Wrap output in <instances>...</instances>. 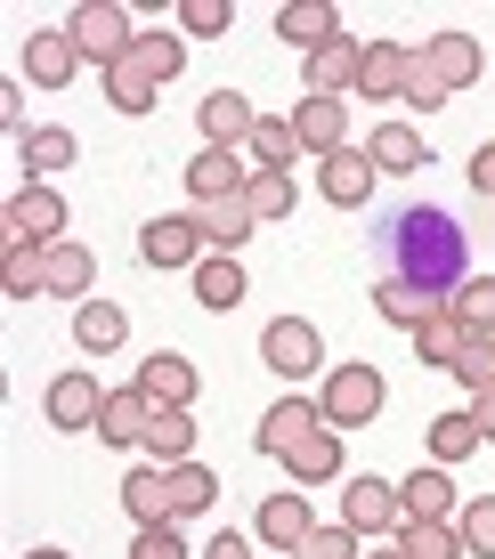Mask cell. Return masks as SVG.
<instances>
[{"label": "cell", "mask_w": 495, "mask_h": 559, "mask_svg": "<svg viewBox=\"0 0 495 559\" xmlns=\"http://www.w3.org/2000/svg\"><path fill=\"white\" fill-rule=\"evenodd\" d=\"M382 276L414 284L431 300H455L471 284V236L455 227V211L439 203H406L398 219L382 227Z\"/></svg>", "instance_id": "cell-1"}, {"label": "cell", "mask_w": 495, "mask_h": 559, "mask_svg": "<svg viewBox=\"0 0 495 559\" xmlns=\"http://www.w3.org/2000/svg\"><path fill=\"white\" fill-rule=\"evenodd\" d=\"M382 397H390V381H382V365H366V357L333 365V373L317 381V406H326V430H366V421L382 414Z\"/></svg>", "instance_id": "cell-2"}, {"label": "cell", "mask_w": 495, "mask_h": 559, "mask_svg": "<svg viewBox=\"0 0 495 559\" xmlns=\"http://www.w3.org/2000/svg\"><path fill=\"white\" fill-rule=\"evenodd\" d=\"M260 365H269L284 390H300V381L333 373V365H326V341H317V324H309V317H276L269 333H260Z\"/></svg>", "instance_id": "cell-3"}, {"label": "cell", "mask_w": 495, "mask_h": 559, "mask_svg": "<svg viewBox=\"0 0 495 559\" xmlns=\"http://www.w3.org/2000/svg\"><path fill=\"white\" fill-rule=\"evenodd\" d=\"M66 33H73V49H82V57H98V73L122 66L130 41H139V33H130V16L114 9V0H82V9L66 16Z\"/></svg>", "instance_id": "cell-4"}, {"label": "cell", "mask_w": 495, "mask_h": 559, "mask_svg": "<svg viewBox=\"0 0 495 559\" xmlns=\"http://www.w3.org/2000/svg\"><path fill=\"white\" fill-rule=\"evenodd\" d=\"M0 227H9V243H66V195L57 187H16L9 211H0Z\"/></svg>", "instance_id": "cell-5"}, {"label": "cell", "mask_w": 495, "mask_h": 559, "mask_svg": "<svg viewBox=\"0 0 495 559\" xmlns=\"http://www.w3.org/2000/svg\"><path fill=\"white\" fill-rule=\"evenodd\" d=\"M341 527H350V535H398V527H406V503H398L390 478L357 471L350 495H341Z\"/></svg>", "instance_id": "cell-6"}, {"label": "cell", "mask_w": 495, "mask_h": 559, "mask_svg": "<svg viewBox=\"0 0 495 559\" xmlns=\"http://www.w3.org/2000/svg\"><path fill=\"white\" fill-rule=\"evenodd\" d=\"M42 414H49V430H98V414H106V390H98V373H90V365L57 373L49 390H42Z\"/></svg>", "instance_id": "cell-7"}, {"label": "cell", "mask_w": 495, "mask_h": 559, "mask_svg": "<svg viewBox=\"0 0 495 559\" xmlns=\"http://www.w3.org/2000/svg\"><path fill=\"white\" fill-rule=\"evenodd\" d=\"M309 430H326V406H317L309 390H284L276 406L260 414V438H252V447L269 454V462H284V454H293V447H300Z\"/></svg>", "instance_id": "cell-8"}, {"label": "cell", "mask_w": 495, "mask_h": 559, "mask_svg": "<svg viewBox=\"0 0 495 559\" xmlns=\"http://www.w3.org/2000/svg\"><path fill=\"white\" fill-rule=\"evenodd\" d=\"M139 260L146 267H187V276H196V267L212 260V243H203V227L179 211V219H146L139 227Z\"/></svg>", "instance_id": "cell-9"}, {"label": "cell", "mask_w": 495, "mask_h": 559, "mask_svg": "<svg viewBox=\"0 0 495 559\" xmlns=\"http://www.w3.org/2000/svg\"><path fill=\"white\" fill-rule=\"evenodd\" d=\"M252 535H260V544H269L276 559H293V551L317 535V519H309V495H300V487L269 495V503H260V519H252Z\"/></svg>", "instance_id": "cell-10"}, {"label": "cell", "mask_w": 495, "mask_h": 559, "mask_svg": "<svg viewBox=\"0 0 495 559\" xmlns=\"http://www.w3.org/2000/svg\"><path fill=\"white\" fill-rule=\"evenodd\" d=\"M187 219L203 227V243H212V252H227L236 260L244 243H252V227H260V211L244 203V195H212V203H187Z\"/></svg>", "instance_id": "cell-11"}, {"label": "cell", "mask_w": 495, "mask_h": 559, "mask_svg": "<svg viewBox=\"0 0 495 559\" xmlns=\"http://www.w3.org/2000/svg\"><path fill=\"white\" fill-rule=\"evenodd\" d=\"M244 187H252V154H236V146H203L196 163H187V203L244 195Z\"/></svg>", "instance_id": "cell-12"}, {"label": "cell", "mask_w": 495, "mask_h": 559, "mask_svg": "<svg viewBox=\"0 0 495 559\" xmlns=\"http://www.w3.org/2000/svg\"><path fill=\"white\" fill-rule=\"evenodd\" d=\"M406 73H414V49L406 41H366L357 98H366V106H398V98H406Z\"/></svg>", "instance_id": "cell-13"}, {"label": "cell", "mask_w": 495, "mask_h": 559, "mask_svg": "<svg viewBox=\"0 0 495 559\" xmlns=\"http://www.w3.org/2000/svg\"><path fill=\"white\" fill-rule=\"evenodd\" d=\"M357 66H366V41H326L317 57H300V73H309V98H357Z\"/></svg>", "instance_id": "cell-14"}, {"label": "cell", "mask_w": 495, "mask_h": 559, "mask_svg": "<svg viewBox=\"0 0 495 559\" xmlns=\"http://www.w3.org/2000/svg\"><path fill=\"white\" fill-rule=\"evenodd\" d=\"M423 66L439 73V90L455 98V90H471V82L487 73V49L471 41V33H431V41H423Z\"/></svg>", "instance_id": "cell-15"}, {"label": "cell", "mask_w": 495, "mask_h": 559, "mask_svg": "<svg viewBox=\"0 0 495 559\" xmlns=\"http://www.w3.org/2000/svg\"><path fill=\"white\" fill-rule=\"evenodd\" d=\"M196 122H203V146H252V130H260V106L252 98H236V90H212V98L196 106Z\"/></svg>", "instance_id": "cell-16"}, {"label": "cell", "mask_w": 495, "mask_h": 559, "mask_svg": "<svg viewBox=\"0 0 495 559\" xmlns=\"http://www.w3.org/2000/svg\"><path fill=\"white\" fill-rule=\"evenodd\" d=\"M276 41H293L300 57H317L326 41H341V9H333V0H284V9H276Z\"/></svg>", "instance_id": "cell-17"}, {"label": "cell", "mask_w": 495, "mask_h": 559, "mask_svg": "<svg viewBox=\"0 0 495 559\" xmlns=\"http://www.w3.org/2000/svg\"><path fill=\"white\" fill-rule=\"evenodd\" d=\"M293 130H300V154L326 163V154L350 146V106H341V98H300L293 106Z\"/></svg>", "instance_id": "cell-18"}, {"label": "cell", "mask_w": 495, "mask_h": 559, "mask_svg": "<svg viewBox=\"0 0 495 559\" xmlns=\"http://www.w3.org/2000/svg\"><path fill=\"white\" fill-rule=\"evenodd\" d=\"M130 390L146 397V406H196V365H187L179 349H155L139 365V381H130Z\"/></svg>", "instance_id": "cell-19"}, {"label": "cell", "mask_w": 495, "mask_h": 559, "mask_svg": "<svg viewBox=\"0 0 495 559\" xmlns=\"http://www.w3.org/2000/svg\"><path fill=\"white\" fill-rule=\"evenodd\" d=\"M25 73H33V90H66L73 73H82V49H73V33H66V25L33 33V41H25Z\"/></svg>", "instance_id": "cell-20"}, {"label": "cell", "mask_w": 495, "mask_h": 559, "mask_svg": "<svg viewBox=\"0 0 495 559\" xmlns=\"http://www.w3.org/2000/svg\"><path fill=\"white\" fill-rule=\"evenodd\" d=\"M366 154H374V170H382V179H406V170H431V146H423V130H414V122H374Z\"/></svg>", "instance_id": "cell-21"}, {"label": "cell", "mask_w": 495, "mask_h": 559, "mask_svg": "<svg viewBox=\"0 0 495 559\" xmlns=\"http://www.w3.org/2000/svg\"><path fill=\"white\" fill-rule=\"evenodd\" d=\"M122 341H130L122 300H82V308H73V349H82V357H114Z\"/></svg>", "instance_id": "cell-22"}, {"label": "cell", "mask_w": 495, "mask_h": 559, "mask_svg": "<svg viewBox=\"0 0 495 559\" xmlns=\"http://www.w3.org/2000/svg\"><path fill=\"white\" fill-rule=\"evenodd\" d=\"M374 179H382V170H374V154H366V146H341V154H326V179H317V187H326V203L357 211V203L374 195Z\"/></svg>", "instance_id": "cell-23"}, {"label": "cell", "mask_w": 495, "mask_h": 559, "mask_svg": "<svg viewBox=\"0 0 495 559\" xmlns=\"http://www.w3.org/2000/svg\"><path fill=\"white\" fill-rule=\"evenodd\" d=\"M146 462H155V471L196 462V414L187 406H155V421H146Z\"/></svg>", "instance_id": "cell-24"}, {"label": "cell", "mask_w": 495, "mask_h": 559, "mask_svg": "<svg viewBox=\"0 0 495 559\" xmlns=\"http://www.w3.org/2000/svg\"><path fill=\"white\" fill-rule=\"evenodd\" d=\"M398 503H406V519H455V511H463V495H455V478L431 462V471L398 478Z\"/></svg>", "instance_id": "cell-25"}, {"label": "cell", "mask_w": 495, "mask_h": 559, "mask_svg": "<svg viewBox=\"0 0 495 559\" xmlns=\"http://www.w3.org/2000/svg\"><path fill=\"white\" fill-rule=\"evenodd\" d=\"M439 308H455V300H431V293H414V284H398V276H382L374 284V317L382 324H398V333H423Z\"/></svg>", "instance_id": "cell-26"}, {"label": "cell", "mask_w": 495, "mask_h": 559, "mask_svg": "<svg viewBox=\"0 0 495 559\" xmlns=\"http://www.w3.org/2000/svg\"><path fill=\"white\" fill-rule=\"evenodd\" d=\"M146 421H155V406H146L139 390H106V414H98V447H146Z\"/></svg>", "instance_id": "cell-27"}, {"label": "cell", "mask_w": 495, "mask_h": 559, "mask_svg": "<svg viewBox=\"0 0 495 559\" xmlns=\"http://www.w3.org/2000/svg\"><path fill=\"white\" fill-rule=\"evenodd\" d=\"M284 471H293V487H333L341 478V430H309L284 454Z\"/></svg>", "instance_id": "cell-28"}, {"label": "cell", "mask_w": 495, "mask_h": 559, "mask_svg": "<svg viewBox=\"0 0 495 559\" xmlns=\"http://www.w3.org/2000/svg\"><path fill=\"white\" fill-rule=\"evenodd\" d=\"M244 293H252V284H244V260L212 252V260L196 267V308H212V317H227V308H244Z\"/></svg>", "instance_id": "cell-29"}, {"label": "cell", "mask_w": 495, "mask_h": 559, "mask_svg": "<svg viewBox=\"0 0 495 559\" xmlns=\"http://www.w3.org/2000/svg\"><path fill=\"white\" fill-rule=\"evenodd\" d=\"M122 511L139 519V527H170V478L155 462H139V471L122 478Z\"/></svg>", "instance_id": "cell-30"}, {"label": "cell", "mask_w": 495, "mask_h": 559, "mask_svg": "<svg viewBox=\"0 0 495 559\" xmlns=\"http://www.w3.org/2000/svg\"><path fill=\"white\" fill-rule=\"evenodd\" d=\"M0 293L9 300L49 293V243H9V252H0Z\"/></svg>", "instance_id": "cell-31"}, {"label": "cell", "mask_w": 495, "mask_h": 559, "mask_svg": "<svg viewBox=\"0 0 495 559\" xmlns=\"http://www.w3.org/2000/svg\"><path fill=\"white\" fill-rule=\"evenodd\" d=\"M130 66H139L146 82L163 90V82H179V73H187V41H179V33H163V25H155V33H139V41H130Z\"/></svg>", "instance_id": "cell-32"}, {"label": "cell", "mask_w": 495, "mask_h": 559, "mask_svg": "<svg viewBox=\"0 0 495 559\" xmlns=\"http://www.w3.org/2000/svg\"><path fill=\"white\" fill-rule=\"evenodd\" d=\"M480 447H487V438H480V421H471V406H455V414L431 421V462H439V471H455V462L480 454Z\"/></svg>", "instance_id": "cell-33"}, {"label": "cell", "mask_w": 495, "mask_h": 559, "mask_svg": "<svg viewBox=\"0 0 495 559\" xmlns=\"http://www.w3.org/2000/svg\"><path fill=\"white\" fill-rule=\"evenodd\" d=\"M252 170H293V154H300V130H293V114H260V130H252Z\"/></svg>", "instance_id": "cell-34"}, {"label": "cell", "mask_w": 495, "mask_h": 559, "mask_svg": "<svg viewBox=\"0 0 495 559\" xmlns=\"http://www.w3.org/2000/svg\"><path fill=\"white\" fill-rule=\"evenodd\" d=\"M170 478V519H203L220 503V478L203 471V462H179V471H163Z\"/></svg>", "instance_id": "cell-35"}, {"label": "cell", "mask_w": 495, "mask_h": 559, "mask_svg": "<svg viewBox=\"0 0 495 559\" xmlns=\"http://www.w3.org/2000/svg\"><path fill=\"white\" fill-rule=\"evenodd\" d=\"M90 284H98V267H90L82 243H49V293L82 308V300H90Z\"/></svg>", "instance_id": "cell-36"}, {"label": "cell", "mask_w": 495, "mask_h": 559, "mask_svg": "<svg viewBox=\"0 0 495 559\" xmlns=\"http://www.w3.org/2000/svg\"><path fill=\"white\" fill-rule=\"evenodd\" d=\"M398 551L406 559H463V535H455V519H406Z\"/></svg>", "instance_id": "cell-37"}, {"label": "cell", "mask_w": 495, "mask_h": 559, "mask_svg": "<svg viewBox=\"0 0 495 559\" xmlns=\"http://www.w3.org/2000/svg\"><path fill=\"white\" fill-rule=\"evenodd\" d=\"M463 341H471V324L455 317V308H439V317L414 333V349H423V365H439V373H455V357H463Z\"/></svg>", "instance_id": "cell-38"}, {"label": "cell", "mask_w": 495, "mask_h": 559, "mask_svg": "<svg viewBox=\"0 0 495 559\" xmlns=\"http://www.w3.org/2000/svg\"><path fill=\"white\" fill-rule=\"evenodd\" d=\"M98 82H106V106H114V114H155V98H163V90L130 66V57H122V66H106Z\"/></svg>", "instance_id": "cell-39"}, {"label": "cell", "mask_w": 495, "mask_h": 559, "mask_svg": "<svg viewBox=\"0 0 495 559\" xmlns=\"http://www.w3.org/2000/svg\"><path fill=\"white\" fill-rule=\"evenodd\" d=\"M16 163H25V170H66L73 163V130H57V122L25 130V139H16Z\"/></svg>", "instance_id": "cell-40"}, {"label": "cell", "mask_w": 495, "mask_h": 559, "mask_svg": "<svg viewBox=\"0 0 495 559\" xmlns=\"http://www.w3.org/2000/svg\"><path fill=\"white\" fill-rule=\"evenodd\" d=\"M455 535H463V559H495V495H471L455 511Z\"/></svg>", "instance_id": "cell-41"}, {"label": "cell", "mask_w": 495, "mask_h": 559, "mask_svg": "<svg viewBox=\"0 0 495 559\" xmlns=\"http://www.w3.org/2000/svg\"><path fill=\"white\" fill-rule=\"evenodd\" d=\"M244 203L260 211V219H293V170H252V187H244Z\"/></svg>", "instance_id": "cell-42"}, {"label": "cell", "mask_w": 495, "mask_h": 559, "mask_svg": "<svg viewBox=\"0 0 495 559\" xmlns=\"http://www.w3.org/2000/svg\"><path fill=\"white\" fill-rule=\"evenodd\" d=\"M455 381H463L471 397L495 390V333H471V341H463V357H455Z\"/></svg>", "instance_id": "cell-43"}, {"label": "cell", "mask_w": 495, "mask_h": 559, "mask_svg": "<svg viewBox=\"0 0 495 559\" xmlns=\"http://www.w3.org/2000/svg\"><path fill=\"white\" fill-rule=\"evenodd\" d=\"M227 16H236L227 0H179V33H187V41H220Z\"/></svg>", "instance_id": "cell-44"}, {"label": "cell", "mask_w": 495, "mask_h": 559, "mask_svg": "<svg viewBox=\"0 0 495 559\" xmlns=\"http://www.w3.org/2000/svg\"><path fill=\"white\" fill-rule=\"evenodd\" d=\"M455 317H463L471 333H495V276H471L463 293H455Z\"/></svg>", "instance_id": "cell-45"}, {"label": "cell", "mask_w": 495, "mask_h": 559, "mask_svg": "<svg viewBox=\"0 0 495 559\" xmlns=\"http://www.w3.org/2000/svg\"><path fill=\"white\" fill-rule=\"evenodd\" d=\"M398 106H423V114L447 106V90H439V73L423 66V49H414V73H406V98H398Z\"/></svg>", "instance_id": "cell-46"}, {"label": "cell", "mask_w": 495, "mask_h": 559, "mask_svg": "<svg viewBox=\"0 0 495 559\" xmlns=\"http://www.w3.org/2000/svg\"><path fill=\"white\" fill-rule=\"evenodd\" d=\"M130 559H187V544H179V519H170V527H139Z\"/></svg>", "instance_id": "cell-47"}, {"label": "cell", "mask_w": 495, "mask_h": 559, "mask_svg": "<svg viewBox=\"0 0 495 559\" xmlns=\"http://www.w3.org/2000/svg\"><path fill=\"white\" fill-rule=\"evenodd\" d=\"M293 559H357V535H350V527H317Z\"/></svg>", "instance_id": "cell-48"}, {"label": "cell", "mask_w": 495, "mask_h": 559, "mask_svg": "<svg viewBox=\"0 0 495 559\" xmlns=\"http://www.w3.org/2000/svg\"><path fill=\"white\" fill-rule=\"evenodd\" d=\"M471 187H480V195L495 203V139H487V146H471Z\"/></svg>", "instance_id": "cell-49"}, {"label": "cell", "mask_w": 495, "mask_h": 559, "mask_svg": "<svg viewBox=\"0 0 495 559\" xmlns=\"http://www.w3.org/2000/svg\"><path fill=\"white\" fill-rule=\"evenodd\" d=\"M0 122H9V130H16V139H25V90H16V82H9V90H0Z\"/></svg>", "instance_id": "cell-50"}, {"label": "cell", "mask_w": 495, "mask_h": 559, "mask_svg": "<svg viewBox=\"0 0 495 559\" xmlns=\"http://www.w3.org/2000/svg\"><path fill=\"white\" fill-rule=\"evenodd\" d=\"M203 559H252V544H244V535L227 527V535H212V551H203Z\"/></svg>", "instance_id": "cell-51"}, {"label": "cell", "mask_w": 495, "mask_h": 559, "mask_svg": "<svg viewBox=\"0 0 495 559\" xmlns=\"http://www.w3.org/2000/svg\"><path fill=\"white\" fill-rule=\"evenodd\" d=\"M471 421H480V438L495 447V390H487V397H471Z\"/></svg>", "instance_id": "cell-52"}, {"label": "cell", "mask_w": 495, "mask_h": 559, "mask_svg": "<svg viewBox=\"0 0 495 559\" xmlns=\"http://www.w3.org/2000/svg\"><path fill=\"white\" fill-rule=\"evenodd\" d=\"M25 559H73V551H49V544H42V551H25Z\"/></svg>", "instance_id": "cell-53"}, {"label": "cell", "mask_w": 495, "mask_h": 559, "mask_svg": "<svg viewBox=\"0 0 495 559\" xmlns=\"http://www.w3.org/2000/svg\"><path fill=\"white\" fill-rule=\"evenodd\" d=\"M374 559H406V551H398V544H382V551H374Z\"/></svg>", "instance_id": "cell-54"}]
</instances>
